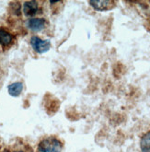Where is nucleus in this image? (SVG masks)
I'll list each match as a JSON object with an SVG mask.
<instances>
[{"label": "nucleus", "instance_id": "39448f33", "mask_svg": "<svg viewBox=\"0 0 150 152\" xmlns=\"http://www.w3.org/2000/svg\"><path fill=\"white\" fill-rule=\"evenodd\" d=\"M39 10L38 3L36 1H26L23 5V13L27 17H33Z\"/></svg>", "mask_w": 150, "mask_h": 152}, {"label": "nucleus", "instance_id": "423d86ee", "mask_svg": "<svg viewBox=\"0 0 150 152\" xmlns=\"http://www.w3.org/2000/svg\"><path fill=\"white\" fill-rule=\"evenodd\" d=\"M23 91V84L21 82H14L7 87L8 94L12 97H19Z\"/></svg>", "mask_w": 150, "mask_h": 152}, {"label": "nucleus", "instance_id": "1a4fd4ad", "mask_svg": "<svg viewBox=\"0 0 150 152\" xmlns=\"http://www.w3.org/2000/svg\"><path fill=\"white\" fill-rule=\"evenodd\" d=\"M5 152H8V151H5Z\"/></svg>", "mask_w": 150, "mask_h": 152}, {"label": "nucleus", "instance_id": "f03ea898", "mask_svg": "<svg viewBox=\"0 0 150 152\" xmlns=\"http://www.w3.org/2000/svg\"><path fill=\"white\" fill-rule=\"evenodd\" d=\"M31 45L38 53H44L51 48V42L49 40H42L38 36H33L31 39Z\"/></svg>", "mask_w": 150, "mask_h": 152}, {"label": "nucleus", "instance_id": "0eeeda50", "mask_svg": "<svg viewBox=\"0 0 150 152\" xmlns=\"http://www.w3.org/2000/svg\"><path fill=\"white\" fill-rule=\"evenodd\" d=\"M12 42V35L7 30L0 27V44L1 45H8Z\"/></svg>", "mask_w": 150, "mask_h": 152}, {"label": "nucleus", "instance_id": "6e6552de", "mask_svg": "<svg viewBox=\"0 0 150 152\" xmlns=\"http://www.w3.org/2000/svg\"><path fill=\"white\" fill-rule=\"evenodd\" d=\"M140 148L142 152H150V131L146 133L141 138Z\"/></svg>", "mask_w": 150, "mask_h": 152}, {"label": "nucleus", "instance_id": "20e7f679", "mask_svg": "<svg viewBox=\"0 0 150 152\" xmlns=\"http://www.w3.org/2000/svg\"><path fill=\"white\" fill-rule=\"evenodd\" d=\"M46 24V20L42 18H32L27 21V27L32 31H41L42 30L44 29Z\"/></svg>", "mask_w": 150, "mask_h": 152}, {"label": "nucleus", "instance_id": "f257e3e1", "mask_svg": "<svg viewBox=\"0 0 150 152\" xmlns=\"http://www.w3.org/2000/svg\"><path fill=\"white\" fill-rule=\"evenodd\" d=\"M38 150L40 152H62L63 144L57 138H45L40 142L38 146Z\"/></svg>", "mask_w": 150, "mask_h": 152}, {"label": "nucleus", "instance_id": "7ed1b4c3", "mask_svg": "<svg viewBox=\"0 0 150 152\" xmlns=\"http://www.w3.org/2000/svg\"><path fill=\"white\" fill-rule=\"evenodd\" d=\"M89 3L97 11L110 10L114 7V2L111 0H94V1H90Z\"/></svg>", "mask_w": 150, "mask_h": 152}]
</instances>
